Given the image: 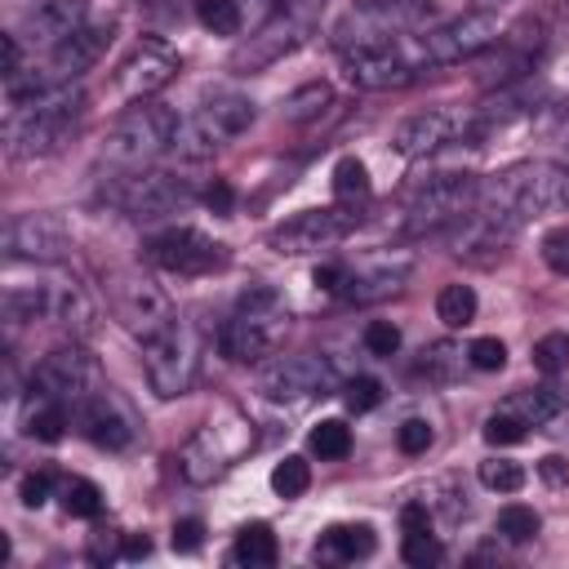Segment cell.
<instances>
[{
	"instance_id": "1",
	"label": "cell",
	"mask_w": 569,
	"mask_h": 569,
	"mask_svg": "<svg viewBox=\"0 0 569 569\" xmlns=\"http://www.w3.org/2000/svg\"><path fill=\"white\" fill-rule=\"evenodd\" d=\"M551 209H569V164H516L498 173L489 187H480L471 204V213H480L507 236H516L529 218Z\"/></svg>"
},
{
	"instance_id": "2",
	"label": "cell",
	"mask_w": 569,
	"mask_h": 569,
	"mask_svg": "<svg viewBox=\"0 0 569 569\" xmlns=\"http://www.w3.org/2000/svg\"><path fill=\"white\" fill-rule=\"evenodd\" d=\"M80 116H84V98L71 84H44L31 98L13 102V116L4 120V142L22 160L49 156L76 133Z\"/></svg>"
},
{
	"instance_id": "3",
	"label": "cell",
	"mask_w": 569,
	"mask_h": 569,
	"mask_svg": "<svg viewBox=\"0 0 569 569\" xmlns=\"http://www.w3.org/2000/svg\"><path fill=\"white\" fill-rule=\"evenodd\" d=\"M4 320L9 325H62L71 333H89L98 320L93 298L84 293L80 280H40V284H13L4 289Z\"/></svg>"
},
{
	"instance_id": "4",
	"label": "cell",
	"mask_w": 569,
	"mask_h": 569,
	"mask_svg": "<svg viewBox=\"0 0 569 569\" xmlns=\"http://www.w3.org/2000/svg\"><path fill=\"white\" fill-rule=\"evenodd\" d=\"M249 445H253V422H249L240 409H222V413L204 418V422L191 431V440H187L182 453H178V471H182L191 485H209V480H218L231 462H240V458L249 453Z\"/></svg>"
},
{
	"instance_id": "5",
	"label": "cell",
	"mask_w": 569,
	"mask_h": 569,
	"mask_svg": "<svg viewBox=\"0 0 569 569\" xmlns=\"http://www.w3.org/2000/svg\"><path fill=\"white\" fill-rule=\"evenodd\" d=\"M253 102L244 98V93H231V89H222V93H213V98H204L182 124H178V133H173V156H182V160H209L218 147H227L231 138H240L249 124H253Z\"/></svg>"
},
{
	"instance_id": "6",
	"label": "cell",
	"mask_w": 569,
	"mask_h": 569,
	"mask_svg": "<svg viewBox=\"0 0 569 569\" xmlns=\"http://www.w3.org/2000/svg\"><path fill=\"white\" fill-rule=\"evenodd\" d=\"M178 124H182V120H178L173 111L142 102V107L124 111V116L111 124V133H107V142H102V160L116 164V169H124V173H129V169H147L156 156L173 151Z\"/></svg>"
},
{
	"instance_id": "7",
	"label": "cell",
	"mask_w": 569,
	"mask_h": 569,
	"mask_svg": "<svg viewBox=\"0 0 569 569\" xmlns=\"http://www.w3.org/2000/svg\"><path fill=\"white\" fill-rule=\"evenodd\" d=\"M196 369H200V338L187 320H169L160 333L142 338V373L160 400L191 391Z\"/></svg>"
},
{
	"instance_id": "8",
	"label": "cell",
	"mask_w": 569,
	"mask_h": 569,
	"mask_svg": "<svg viewBox=\"0 0 569 569\" xmlns=\"http://www.w3.org/2000/svg\"><path fill=\"white\" fill-rule=\"evenodd\" d=\"M476 196H480V182H476L471 173H440V178H427V182L413 191L409 209H405L409 236H431V231H445V227L462 222V218L471 213Z\"/></svg>"
},
{
	"instance_id": "9",
	"label": "cell",
	"mask_w": 569,
	"mask_h": 569,
	"mask_svg": "<svg viewBox=\"0 0 569 569\" xmlns=\"http://www.w3.org/2000/svg\"><path fill=\"white\" fill-rule=\"evenodd\" d=\"M422 9H427V0H360L333 22V44L342 53L365 49V44H391V36L413 27L422 18Z\"/></svg>"
},
{
	"instance_id": "10",
	"label": "cell",
	"mask_w": 569,
	"mask_h": 569,
	"mask_svg": "<svg viewBox=\"0 0 569 569\" xmlns=\"http://www.w3.org/2000/svg\"><path fill=\"white\" fill-rule=\"evenodd\" d=\"M289 329V311L284 307H267V311H253V307H236L231 320H222L218 329V351L236 365H258L276 351V342L284 338Z\"/></svg>"
},
{
	"instance_id": "11",
	"label": "cell",
	"mask_w": 569,
	"mask_h": 569,
	"mask_svg": "<svg viewBox=\"0 0 569 569\" xmlns=\"http://www.w3.org/2000/svg\"><path fill=\"white\" fill-rule=\"evenodd\" d=\"M107 196L129 218H160V213L182 209L191 200V187L178 173H164V169H129V173H120V182Z\"/></svg>"
},
{
	"instance_id": "12",
	"label": "cell",
	"mask_w": 569,
	"mask_h": 569,
	"mask_svg": "<svg viewBox=\"0 0 569 569\" xmlns=\"http://www.w3.org/2000/svg\"><path fill=\"white\" fill-rule=\"evenodd\" d=\"M356 209L351 204H329V209H302V213H293L289 222H280L271 236H267V244L276 249V253H289V258H298V253H316V249H329V244H338L351 227H356Z\"/></svg>"
},
{
	"instance_id": "13",
	"label": "cell",
	"mask_w": 569,
	"mask_h": 569,
	"mask_svg": "<svg viewBox=\"0 0 569 569\" xmlns=\"http://www.w3.org/2000/svg\"><path fill=\"white\" fill-rule=\"evenodd\" d=\"M493 40H498V13L471 9L462 18H449V22L431 27L422 36V58L436 62V67H449V62H462V58L485 53Z\"/></svg>"
},
{
	"instance_id": "14",
	"label": "cell",
	"mask_w": 569,
	"mask_h": 569,
	"mask_svg": "<svg viewBox=\"0 0 569 569\" xmlns=\"http://www.w3.org/2000/svg\"><path fill=\"white\" fill-rule=\"evenodd\" d=\"M93 382H98V365H93L89 351H80V347H53L49 356L36 360L27 387H31L36 400L67 405V400H80L84 391H93Z\"/></svg>"
},
{
	"instance_id": "15",
	"label": "cell",
	"mask_w": 569,
	"mask_h": 569,
	"mask_svg": "<svg viewBox=\"0 0 569 569\" xmlns=\"http://www.w3.org/2000/svg\"><path fill=\"white\" fill-rule=\"evenodd\" d=\"M258 387L267 400H307V396H329L338 387V373L329 360L302 351V356H276L258 373Z\"/></svg>"
},
{
	"instance_id": "16",
	"label": "cell",
	"mask_w": 569,
	"mask_h": 569,
	"mask_svg": "<svg viewBox=\"0 0 569 569\" xmlns=\"http://www.w3.org/2000/svg\"><path fill=\"white\" fill-rule=\"evenodd\" d=\"M307 27H311V4L307 9H298V4H289L284 0V9L258 31V36H249L236 53H231V71H262V67H271L276 58H284L293 44H302V36H307Z\"/></svg>"
},
{
	"instance_id": "17",
	"label": "cell",
	"mask_w": 569,
	"mask_h": 569,
	"mask_svg": "<svg viewBox=\"0 0 569 569\" xmlns=\"http://www.w3.org/2000/svg\"><path fill=\"white\" fill-rule=\"evenodd\" d=\"M147 258L164 271H178V276H204V271H218L227 262V249L196 227H169V231L147 240Z\"/></svg>"
},
{
	"instance_id": "18",
	"label": "cell",
	"mask_w": 569,
	"mask_h": 569,
	"mask_svg": "<svg viewBox=\"0 0 569 569\" xmlns=\"http://www.w3.org/2000/svg\"><path fill=\"white\" fill-rule=\"evenodd\" d=\"M111 293H116V316H120L124 329H133L138 338H151V333H160L169 320H178L169 293H164L151 276L124 271V276H116V289H111Z\"/></svg>"
},
{
	"instance_id": "19",
	"label": "cell",
	"mask_w": 569,
	"mask_h": 569,
	"mask_svg": "<svg viewBox=\"0 0 569 569\" xmlns=\"http://www.w3.org/2000/svg\"><path fill=\"white\" fill-rule=\"evenodd\" d=\"M178 71V53L164 49L160 40H142L116 71V93L120 102H147L151 93H160Z\"/></svg>"
},
{
	"instance_id": "20",
	"label": "cell",
	"mask_w": 569,
	"mask_h": 569,
	"mask_svg": "<svg viewBox=\"0 0 569 569\" xmlns=\"http://www.w3.org/2000/svg\"><path fill=\"white\" fill-rule=\"evenodd\" d=\"M67 249H71V236H67L62 218H53V213H18L4 227V253L9 258L58 262Z\"/></svg>"
},
{
	"instance_id": "21",
	"label": "cell",
	"mask_w": 569,
	"mask_h": 569,
	"mask_svg": "<svg viewBox=\"0 0 569 569\" xmlns=\"http://www.w3.org/2000/svg\"><path fill=\"white\" fill-rule=\"evenodd\" d=\"M542 40H547V27H542L538 18H525L520 27H511L507 36H498V40L489 44L493 58L480 67V80H485V84H507V80L533 71V58H538Z\"/></svg>"
},
{
	"instance_id": "22",
	"label": "cell",
	"mask_w": 569,
	"mask_h": 569,
	"mask_svg": "<svg viewBox=\"0 0 569 569\" xmlns=\"http://www.w3.org/2000/svg\"><path fill=\"white\" fill-rule=\"evenodd\" d=\"M342 76L356 89H400L413 80L409 58H400L391 44H365V49H347L342 53Z\"/></svg>"
},
{
	"instance_id": "23",
	"label": "cell",
	"mask_w": 569,
	"mask_h": 569,
	"mask_svg": "<svg viewBox=\"0 0 569 569\" xmlns=\"http://www.w3.org/2000/svg\"><path fill=\"white\" fill-rule=\"evenodd\" d=\"M111 36H116L111 22H84L80 31H71L67 40H58V44L49 49V76H44V80H49V84H67L71 76L89 71V67L107 53Z\"/></svg>"
},
{
	"instance_id": "24",
	"label": "cell",
	"mask_w": 569,
	"mask_h": 569,
	"mask_svg": "<svg viewBox=\"0 0 569 569\" xmlns=\"http://www.w3.org/2000/svg\"><path fill=\"white\" fill-rule=\"evenodd\" d=\"M458 116L453 111H440V107H427V111H413L396 124L391 133V147L409 160H422V156H436L440 147H449L458 138Z\"/></svg>"
},
{
	"instance_id": "25",
	"label": "cell",
	"mask_w": 569,
	"mask_h": 569,
	"mask_svg": "<svg viewBox=\"0 0 569 569\" xmlns=\"http://www.w3.org/2000/svg\"><path fill=\"white\" fill-rule=\"evenodd\" d=\"M80 431L98 445V449H124L129 440H133V418L124 413V405L116 400V396H89L84 405H80Z\"/></svg>"
},
{
	"instance_id": "26",
	"label": "cell",
	"mask_w": 569,
	"mask_h": 569,
	"mask_svg": "<svg viewBox=\"0 0 569 569\" xmlns=\"http://www.w3.org/2000/svg\"><path fill=\"white\" fill-rule=\"evenodd\" d=\"M89 22V0H40L31 13H27V22H22V31L31 36V40H40V44H58V40H67L71 31H80Z\"/></svg>"
},
{
	"instance_id": "27",
	"label": "cell",
	"mask_w": 569,
	"mask_h": 569,
	"mask_svg": "<svg viewBox=\"0 0 569 569\" xmlns=\"http://www.w3.org/2000/svg\"><path fill=\"white\" fill-rule=\"evenodd\" d=\"M373 542L369 525H329L316 542V560H365L373 556Z\"/></svg>"
},
{
	"instance_id": "28",
	"label": "cell",
	"mask_w": 569,
	"mask_h": 569,
	"mask_svg": "<svg viewBox=\"0 0 569 569\" xmlns=\"http://www.w3.org/2000/svg\"><path fill=\"white\" fill-rule=\"evenodd\" d=\"M560 409H565L560 387H529V391H516L507 400V413H516L525 427H547L551 418H560Z\"/></svg>"
},
{
	"instance_id": "29",
	"label": "cell",
	"mask_w": 569,
	"mask_h": 569,
	"mask_svg": "<svg viewBox=\"0 0 569 569\" xmlns=\"http://www.w3.org/2000/svg\"><path fill=\"white\" fill-rule=\"evenodd\" d=\"M276 556H280V547H276V533H271V525L253 520V525H244V529L236 533V547H231V560H236V565H249V569H267V565H276Z\"/></svg>"
},
{
	"instance_id": "30",
	"label": "cell",
	"mask_w": 569,
	"mask_h": 569,
	"mask_svg": "<svg viewBox=\"0 0 569 569\" xmlns=\"http://www.w3.org/2000/svg\"><path fill=\"white\" fill-rule=\"evenodd\" d=\"M400 280H405V267L382 262V267H369V271L347 276V280H342V293H347L351 302H369V298H387V293H396Z\"/></svg>"
},
{
	"instance_id": "31",
	"label": "cell",
	"mask_w": 569,
	"mask_h": 569,
	"mask_svg": "<svg viewBox=\"0 0 569 569\" xmlns=\"http://www.w3.org/2000/svg\"><path fill=\"white\" fill-rule=\"evenodd\" d=\"M476 289L471 284H445L440 293H436V316L449 325V329H462V325H471L476 320Z\"/></svg>"
},
{
	"instance_id": "32",
	"label": "cell",
	"mask_w": 569,
	"mask_h": 569,
	"mask_svg": "<svg viewBox=\"0 0 569 569\" xmlns=\"http://www.w3.org/2000/svg\"><path fill=\"white\" fill-rule=\"evenodd\" d=\"M311 453L325 458V462H338L351 453V427L342 418H325L311 427Z\"/></svg>"
},
{
	"instance_id": "33",
	"label": "cell",
	"mask_w": 569,
	"mask_h": 569,
	"mask_svg": "<svg viewBox=\"0 0 569 569\" xmlns=\"http://www.w3.org/2000/svg\"><path fill=\"white\" fill-rule=\"evenodd\" d=\"M333 196H338L342 204H356V200L369 196V169H365L356 156H342V160L333 164Z\"/></svg>"
},
{
	"instance_id": "34",
	"label": "cell",
	"mask_w": 569,
	"mask_h": 569,
	"mask_svg": "<svg viewBox=\"0 0 569 569\" xmlns=\"http://www.w3.org/2000/svg\"><path fill=\"white\" fill-rule=\"evenodd\" d=\"M307 485H311V467H307V458L289 453V458H280V462L271 467V489H276L280 498H298V493H307Z\"/></svg>"
},
{
	"instance_id": "35",
	"label": "cell",
	"mask_w": 569,
	"mask_h": 569,
	"mask_svg": "<svg viewBox=\"0 0 569 569\" xmlns=\"http://www.w3.org/2000/svg\"><path fill=\"white\" fill-rule=\"evenodd\" d=\"M62 507H67V516L93 520V516L102 511V489H98L93 480H80V476H71V480L62 485Z\"/></svg>"
},
{
	"instance_id": "36",
	"label": "cell",
	"mask_w": 569,
	"mask_h": 569,
	"mask_svg": "<svg viewBox=\"0 0 569 569\" xmlns=\"http://www.w3.org/2000/svg\"><path fill=\"white\" fill-rule=\"evenodd\" d=\"M538 529H542V520H538V511L525 507V502H507V507L498 511V533H502L507 542H529Z\"/></svg>"
},
{
	"instance_id": "37",
	"label": "cell",
	"mask_w": 569,
	"mask_h": 569,
	"mask_svg": "<svg viewBox=\"0 0 569 569\" xmlns=\"http://www.w3.org/2000/svg\"><path fill=\"white\" fill-rule=\"evenodd\" d=\"M196 18L213 36H236L240 31V4L236 0H196Z\"/></svg>"
},
{
	"instance_id": "38",
	"label": "cell",
	"mask_w": 569,
	"mask_h": 569,
	"mask_svg": "<svg viewBox=\"0 0 569 569\" xmlns=\"http://www.w3.org/2000/svg\"><path fill=\"white\" fill-rule=\"evenodd\" d=\"M27 431H31L36 440H44V445L62 440V431H67V409H62L58 400H40L36 413L27 418Z\"/></svg>"
},
{
	"instance_id": "39",
	"label": "cell",
	"mask_w": 569,
	"mask_h": 569,
	"mask_svg": "<svg viewBox=\"0 0 569 569\" xmlns=\"http://www.w3.org/2000/svg\"><path fill=\"white\" fill-rule=\"evenodd\" d=\"M480 485L493 493H516L525 485V467L511 458H489V462H480Z\"/></svg>"
},
{
	"instance_id": "40",
	"label": "cell",
	"mask_w": 569,
	"mask_h": 569,
	"mask_svg": "<svg viewBox=\"0 0 569 569\" xmlns=\"http://www.w3.org/2000/svg\"><path fill=\"white\" fill-rule=\"evenodd\" d=\"M329 102H333L329 84H302V89H298V93H293V98L284 102V116L302 124V120H316V116H320V111H325Z\"/></svg>"
},
{
	"instance_id": "41",
	"label": "cell",
	"mask_w": 569,
	"mask_h": 569,
	"mask_svg": "<svg viewBox=\"0 0 569 569\" xmlns=\"http://www.w3.org/2000/svg\"><path fill=\"white\" fill-rule=\"evenodd\" d=\"M533 369H542V373L569 369V333H542L533 342Z\"/></svg>"
},
{
	"instance_id": "42",
	"label": "cell",
	"mask_w": 569,
	"mask_h": 569,
	"mask_svg": "<svg viewBox=\"0 0 569 569\" xmlns=\"http://www.w3.org/2000/svg\"><path fill=\"white\" fill-rule=\"evenodd\" d=\"M462 351L453 347V342H431L427 351H422V360H418V373H427L431 382H445L449 373H453V360H458Z\"/></svg>"
},
{
	"instance_id": "43",
	"label": "cell",
	"mask_w": 569,
	"mask_h": 569,
	"mask_svg": "<svg viewBox=\"0 0 569 569\" xmlns=\"http://www.w3.org/2000/svg\"><path fill=\"white\" fill-rule=\"evenodd\" d=\"M400 556H405V565H413V569H427V565H440V542L431 538V533H405V547H400Z\"/></svg>"
},
{
	"instance_id": "44",
	"label": "cell",
	"mask_w": 569,
	"mask_h": 569,
	"mask_svg": "<svg viewBox=\"0 0 569 569\" xmlns=\"http://www.w3.org/2000/svg\"><path fill=\"white\" fill-rule=\"evenodd\" d=\"M467 360H471L480 373H493V369L507 365V342H502V338H476V342L467 347Z\"/></svg>"
},
{
	"instance_id": "45",
	"label": "cell",
	"mask_w": 569,
	"mask_h": 569,
	"mask_svg": "<svg viewBox=\"0 0 569 569\" xmlns=\"http://www.w3.org/2000/svg\"><path fill=\"white\" fill-rule=\"evenodd\" d=\"M365 347H369V356H396L400 351V329L391 320H369L365 325Z\"/></svg>"
},
{
	"instance_id": "46",
	"label": "cell",
	"mask_w": 569,
	"mask_h": 569,
	"mask_svg": "<svg viewBox=\"0 0 569 569\" xmlns=\"http://www.w3.org/2000/svg\"><path fill=\"white\" fill-rule=\"evenodd\" d=\"M485 440L489 445H516V440H525V422L516 418V413H489L485 418Z\"/></svg>"
},
{
	"instance_id": "47",
	"label": "cell",
	"mask_w": 569,
	"mask_h": 569,
	"mask_svg": "<svg viewBox=\"0 0 569 569\" xmlns=\"http://www.w3.org/2000/svg\"><path fill=\"white\" fill-rule=\"evenodd\" d=\"M542 262L556 271V276H569V227H551L542 236Z\"/></svg>"
},
{
	"instance_id": "48",
	"label": "cell",
	"mask_w": 569,
	"mask_h": 569,
	"mask_svg": "<svg viewBox=\"0 0 569 569\" xmlns=\"http://www.w3.org/2000/svg\"><path fill=\"white\" fill-rule=\"evenodd\" d=\"M342 400H347L351 413H369V409L382 400V387H378L373 378H351V382L342 387Z\"/></svg>"
},
{
	"instance_id": "49",
	"label": "cell",
	"mask_w": 569,
	"mask_h": 569,
	"mask_svg": "<svg viewBox=\"0 0 569 569\" xmlns=\"http://www.w3.org/2000/svg\"><path fill=\"white\" fill-rule=\"evenodd\" d=\"M431 440H436V431H431L427 418H409V422H400V431H396V445H400L405 453H427Z\"/></svg>"
},
{
	"instance_id": "50",
	"label": "cell",
	"mask_w": 569,
	"mask_h": 569,
	"mask_svg": "<svg viewBox=\"0 0 569 569\" xmlns=\"http://www.w3.org/2000/svg\"><path fill=\"white\" fill-rule=\"evenodd\" d=\"M49 489H53V471H27L18 485V498H22V507H44Z\"/></svg>"
},
{
	"instance_id": "51",
	"label": "cell",
	"mask_w": 569,
	"mask_h": 569,
	"mask_svg": "<svg viewBox=\"0 0 569 569\" xmlns=\"http://www.w3.org/2000/svg\"><path fill=\"white\" fill-rule=\"evenodd\" d=\"M173 551H196L200 542H204V525L196 520V516H187V520H173Z\"/></svg>"
},
{
	"instance_id": "52",
	"label": "cell",
	"mask_w": 569,
	"mask_h": 569,
	"mask_svg": "<svg viewBox=\"0 0 569 569\" xmlns=\"http://www.w3.org/2000/svg\"><path fill=\"white\" fill-rule=\"evenodd\" d=\"M400 529H405V533H431V511H427V502H405V507H400Z\"/></svg>"
},
{
	"instance_id": "53",
	"label": "cell",
	"mask_w": 569,
	"mask_h": 569,
	"mask_svg": "<svg viewBox=\"0 0 569 569\" xmlns=\"http://www.w3.org/2000/svg\"><path fill=\"white\" fill-rule=\"evenodd\" d=\"M204 204H209L213 213H231V204H236V191H231V182H227V178H213V182L204 187Z\"/></svg>"
},
{
	"instance_id": "54",
	"label": "cell",
	"mask_w": 569,
	"mask_h": 569,
	"mask_svg": "<svg viewBox=\"0 0 569 569\" xmlns=\"http://www.w3.org/2000/svg\"><path fill=\"white\" fill-rule=\"evenodd\" d=\"M538 476H542L547 485H569V462H565L560 453H547V458L538 462Z\"/></svg>"
},
{
	"instance_id": "55",
	"label": "cell",
	"mask_w": 569,
	"mask_h": 569,
	"mask_svg": "<svg viewBox=\"0 0 569 569\" xmlns=\"http://www.w3.org/2000/svg\"><path fill=\"white\" fill-rule=\"evenodd\" d=\"M311 280H316L320 289H329V293H342L347 271H342V267H333V262H325V267H316V271H311Z\"/></svg>"
},
{
	"instance_id": "56",
	"label": "cell",
	"mask_w": 569,
	"mask_h": 569,
	"mask_svg": "<svg viewBox=\"0 0 569 569\" xmlns=\"http://www.w3.org/2000/svg\"><path fill=\"white\" fill-rule=\"evenodd\" d=\"M22 71V44H18V36L9 31L4 36V76H18Z\"/></svg>"
},
{
	"instance_id": "57",
	"label": "cell",
	"mask_w": 569,
	"mask_h": 569,
	"mask_svg": "<svg viewBox=\"0 0 569 569\" xmlns=\"http://www.w3.org/2000/svg\"><path fill=\"white\" fill-rule=\"evenodd\" d=\"M124 556H129V560L151 556V538H147V533H142V538H138V533H129V538H124Z\"/></svg>"
},
{
	"instance_id": "58",
	"label": "cell",
	"mask_w": 569,
	"mask_h": 569,
	"mask_svg": "<svg viewBox=\"0 0 569 569\" xmlns=\"http://www.w3.org/2000/svg\"><path fill=\"white\" fill-rule=\"evenodd\" d=\"M489 4H493V0H476V9H489Z\"/></svg>"
},
{
	"instance_id": "59",
	"label": "cell",
	"mask_w": 569,
	"mask_h": 569,
	"mask_svg": "<svg viewBox=\"0 0 569 569\" xmlns=\"http://www.w3.org/2000/svg\"><path fill=\"white\" fill-rule=\"evenodd\" d=\"M565 156H569V129H565Z\"/></svg>"
}]
</instances>
